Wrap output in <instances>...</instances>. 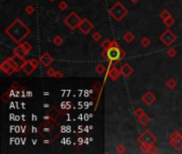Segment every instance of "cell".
I'll use <instances>...</instances> for the list:
<instances>
[{
	"label": "cell",
	"instance_id": "31",
	"mask_svg": "<svg viewBox=\"0 0 182 154\" xmlns=\"http://www.w3.org/2000/svg\"><path fill=\"white\" fill-rule=\"evenodd\" d=\"M30 61L32 62V64L35 66V69H36V68H37V61H36V60H35V59H32V60H30Z\"/></svg>",
	"mask_w": 182,
	"mask_h": 154
},
{
	"label": "cell",
	"instance_id": "23",
	"mask_svg": "<svg viewBox=\"0 0 182 154\" xmlns=\"http://www.w3.org/2000/svg\"><path fill=\"white\" fill-rule=\"evenodd\" d=\"M96 70H97V72L99 73V74H102V73H104V66L99 64V65L96 68Z\"/></svg>",
	"mask_w": 182,
	"mask_h": 154
},
{
	"label": "cell",
	"instance_id": "16",
	"mask_svg": "<svg viewBox=\"0 0 182 154\" xmlns=\"http://www.w3.org/2000/svg\"><path fill=\"white\" fill-rule=\"evenodd\" d=\"M138 121H140V123L142 124V125H147L150 121V119L148 118V116H146L145 113H142L141 116H138Z\"/></svg>",
	"mask_w": 182,
	"mask_h": 154
},
{
	"label": "cell",
	"instance_id": "27",
	"mask_svg": "<svg viewBox=\"0 0 182 154\" xmlns=\"http://www.w3.org/2000/svg\"><path fill=\"white\" fill-rule=\"evenodd\" d=\"M93 39L94 40H96V41H98V40L100 39V34L98 32H96V33H94V35H93Z\"/></svg>",
	"mask_w": 182,
	"mask_h": 154
},
{
	"label": "cell",
	"instance_id": "24",
	"mask_svg": "<svg viewBox=\"0 0 182 154\" xmlns=\"http://www.w3.org/2000/svg\"><path fill=\"white\" fill-rule=\"evenodd\" d=\"M141 43H142V45H143V46H145V47H147V46L149 45V40H148L147 38H145V39L142 40Z\"/></svg>",
	"mask_w": 182,
	"mask_h": 154
},
{
	"label": "cell",
	"instance_id": "13",
	"mask_svg": "<svg viewBox=\"0 0 182 154\" xmlns=\"http://www.w3.org/2000/svg\"><path fill=\"white\" fill-rule=\"evenodd\" d=\"M21 69L22 70H24V72L26 73V74H31V73L33 72V71L35 70V66L33 65L32 64V62L30 61V60H29V61H26L24 63V65L21 66Z\"/></svg>",
	"mask_w": 182,
	"mask_h": 154
},
{
	"label": "cell",
	"instance_id": "3",
	"mask_svg": "<svg viewBox=\"0 0 182 154\" xmlns=\"http://www.w3.org/2000/svg\"><path fill=\"white\" fill-rule=\"evenodd\" d=\"M81 22L82 21L80 19V17L78 16L75 12H71L70 14L67 15L66 18H65V24L70 29H75V28H77V27H79Z\"/></svg>",
	"mask_w": 182,
	"mask_h": 154
},
{
	"label": "cell",
	"instance_id": "22",
	"mask_svg": "<svg viewBox=\"0 0 182 154\" xmlns=\"http://www.w3.org/2000/svg\"><path fill=\"white\" fill-rule=\"evenodd\" d=\"M161 17L164 19V21H165V19H167V18H168V17H170V13L168 12L167 10L163 11V12H162V14H161Z\"/></svg>",
	"mask_w": 182,
	"mask_h": 154
},
{
	"label": "cell",
	"instance_id": "5",
	"mask_svg": "<svg viewBox=\"0 0 182 154\" xmlns=\"http://www.w3.org/2000/svg\"><path fill=\"white\" fill-rule=\"evenodd\" d=\"M140 141L142 144H149V146H154V141H156V137L150 133L149 131H145L140 137Z\"/></svg>",
	"mask_w": 182,
	"mask_h": 154
},
{
	"label": "cell",
	"instance_id": "20",
	"mask_svg": "<svg viewBox=\"0 0 182 154\" xmlns=\"http://www.w3.org/2000/svg\"><path fill=\"white\" fill-rule=\"evenodd\" d=\"M174 22H175V21H174V18H173V17L170 16V17H168L167 19H165V21H164V23H165V25H166V26L170 27V26L173 25V24H174Z\"/></svg>",
	"mask_w": 182,
	"mask_h": 154
},
{
	"label": "cell",
	"instance_id": "25",
	"mask_svg": "<svg viewBox=\"0 0 182 154\" xmlns=\"http://www.w3.org/2000/svg\"><path fill=\"white\" fill-rule=\"evenodd\" d=\"M26 12H27V13H29V14H32V13L34 12V8H33L32 6H27V8H26Z\"/></svg>",
	"mask_w": 182,
	"mask_h": 154
},
{
	"label": "cell",
	"instance_id": "8",
	"mask_svg": "<svg viewBox=\"0 0 182 154\" xmlns=\"http://www.w3.org/2000/svg\"><path fill=\"white\" fill-rule=\"evenodd\" d=\"M1 70L3 71L4 73H6V74L11 75L14 71H16V68H15V65L13 64V62L11 61V59H8V60H6V61L2 62Z\"/></svg>",
	"mask_w": 182,
	"mask_h": 154
},
{
	"label": "cell",
	"instance_id": "28",
	"mask_svg": "<svg viewBox=\"0 0 182 154\" xmlns=\"http://www.w3.org/2000/svg\"><path fill=\"white\" fill-rule=\"evenodd\" d=\"M48 75L49 76H55V70H52V69H51V70H48Z\"/></svg>",
	"mask_w": 182,
	"mask_h": 154
},
{
	"label": "cell",
	"instance_id": "21",
	"mask_svg": "<svg viewBox=\"0 0 182 154\" xmlns=\"http://www.w3.org/2000/svg\"><path fill=\"white\" fill-rule=\"evenodd\" d=\"M62 42H63V40H62V38H60V35H57V37L53 39V43H55V45H61Z\"/></svg>",
	"mask_w": 182,
	"mask_h": 154
},
{
	"label": "cell",
	"instance_id": "18",
	"mask_svg": "<svg viewBox=\"0 0 182 154\" xmlns=\"http://www.w3.org/2000/svg\"><path fill=\"white\" fill-rule=\"evenodd\" d=\"M133 39H134V35L132 34L131 32H127V33H125V35H123V40H125L126 42H128V43L133 41Z\"/></svg>",
	"mask_w": 182,
	"mask_h": 154
},
{
	"label": "cell",
	"instance_id": "4",
	"mask_svg": "<svg viewBox=\"0 0 182 154\" xmlns=\"http://www.w3.org/2000/svg\"><path fill=\"white\" fill-rule=\"evenodd\" d=\"M114 44H115V42H112V43L110 44V47L107 49V56H108V58H109V60H111V61L118 60L121 55L120 49L117 46L114 45Z\"/></svg>",
	"mask_w": 182,
	"mask_h": 154
},
{
	"label": "cell",
	"instance_id": "2",
	"mask_svg": "<svg viewBox=\"0 0 182 154\" xmlns=\"http://www.w3.org/2000/svg\"><path fill=\"white\" fill-rule=\"evenodd\" d=\"M127 13H128V10L120 3V2H116V3L110 9V14H111L116 21H120Z\"/></svg>",
	"mask_w": 182,
	"mask_h": 154
},
{
	"label": "cell",
	"instance_id": "15",
	"mask_svg": "<svg viewBox=\"0 0 182 154\" xmlns=\"http://www.w3.org/2000/svg\"><path fill=\"white\" fill-rule=\"evenodd\" d=\"M132 72H133V70H132V68L128 63L123 64V65L121 66V69H120V73L125 77H127V76H129V75H131Z\"/></svg>",
	"mask_w": 182,
	"mask_h": 154
},
{
	"label": "cell",
	"instance_id": "9",
	"mask_svg": "<svg viewBox=\"0 0 182 154\" xmlns=\"http://www.w3.org/2000/svg\"><path fill=\"white\" fill-rule=\"evenodd\" d=\"M170 142H172V144L176 149L181 150L182 149V135H180L179 133H177V132H175V133L172 135V137H170Z\"/></svg>",
	"mask_w": 182,
	"mask_h": 154
},
{
	"label": "cell",
	"instance_id": "19",
	"mask_svg": "<svg viewBox=\"0 0 182 154\" xmlns=\"http://www.w3.org/2000/svg\"><path fill=\"white\" fill-rule=\"evenodd\" d=\"M167 87L169 89H174L175 87H176V81H175V79H170V80H168L167 81Z\"/></svg>",
	"mask_w": 182,
	"mask_h": 154
},
{
	"label": "cell",
	"instance_id": "29",
	"mask_svg": "<svg viewBox=\"0 0 182 154\" xmlns=\"http://www.w3.org/2000/svg\"><path fill=\"white\" fill-rule=\"evenodd\" d=\"M59 8L61 9V10H65V9H66V3H65V2H62V3H60Z\"/></svg>",
	"mask_w": 182,
	"mask_h": 154
},
{
	"label": "cell",
	"instance_id": "7",
	"mask_svg": "<svg viewBox=\"0 0 182 154\" xmlns=\"http://www.w3.org/2000/svg\"><path fill=\"white\" fill-rule=\"evenodd\" d=\"M160 40L164 43V45L168 46L175 42V40H176V35H175L170 30H166L165 32L160 37Z\"/></svg>",
	"mask_w": 182,
	"mask_h": 154
},
{
	"label": "cell",
	"instance_id": "6",
	"mask_svg": "<svg viewBox=\"0 0 182 154\" xmlns=\"http://www.w3.org/2000/svg\"><path fill=\"white\" fill-rule=\"evenodd\" d=\"M30 49H31L30 44H29V43H22V44H20V45L17 48H15L14 53L16 56L21 57V58H25L29 53Z\"/></svg>",
	"mask_w": 182,
	"mask_h": 154
},
{
	"label": "cell",
	"instance_id": "1",
	"mask_svg": "<svg viewBox=\"0 0 182 154\" xmlns=\"http://www.w3.org/2000/svg\"><path fill=\"white\" fill-rule=\"evenodd\" d=\"M6 32L9 34V37L16 43H20L27 35L30 33V30L25 24L21 23L20 19H15L12 24L10 25L8 29L6 30Z\"/></svg>",
	"mask_w": 182,
	"mask_h": 154
},
{
	"label": "cell",
	"instance_id": "11",
	"mask_svg": "<svg viewBox=\"0 0 182 154\" xmlns=\"http://www.w3.org/2000/svg\"><path fill=\"white\" fill-rule=\"evenodd\" d=\"M142 101L145 103L147 106H150V105H152L154 102H156V97H154L152 93L147 92V93H145V94L143 95V97H142Z\"/></svg>",
	"mask_w": 182,
	"mask_h": 154
},
{
	"label": "cell",
	"instance_id": "12",
	"mask_svg": "<svg viewBox=\"0 0 182 154\" xmlns=\"http://www.w3.org/2000/svg\"><path fill=\"white\" fill-rule=\"evenodd\" d=\"M10 59H11V61L13 62V64L15 65V68H16V71H18V69L21 68L25 63L24 58L19 57V56H16V55H14V57L10 58Z\"/></svg>",
	"mask_w": 182,
	"mask_h": 154
},
{
	"label": "cell",
	"instance_id": "10",
	"mask_svg": "<svg viewBox=\"0 0 182 154\" xmlns=\"http://www.w3.org/2000/svg\"><path fill=\"white\" fill-rule=\"evenodd\" d=\"M93 24L91 23V22L89 21V19H83L82 22H81V24H80V26H79V28H80V30L82 31L83 33H89V31L93 29Z\"/></svg>",
	"mask_w": 182,
	"mask_h": 154
},
{
	"label": "cell",
	"instance_id": "14",
	"mask_svg": "<svg viewBox=\"0 0 182 154\" xmlns=\"http://www.w3.org/2000/svg\"><path fill=\"white\" fill-rule=\"evenodd\" d=\"M40 62H42L43 65L48 66L49 64H51V62H52V57H51L48 53H45L44 55H42V57H40Z\"/></svg>",
	"mask_w": 182,
	"mask_h": 154
},
{
	"label": "cell",
	"instance_id": "17",
	"mask_svg": "<svg viewBox=\"0 0 182 154\" xmlns=\"http://www.w3.org/2000/svg\"><path fill=\"white\" fill-rule=\"evenodd\" d=\"M119 74H121L120 71L118 70V69H116V68H113L111 71H110V77H111L113 80L117 79L118 76H119Z\"/></svg>",
	"mask_w": 182,
	"mask_h": 154
},
{
	"label": "cell",
	"instance_id": "26",
	"mask_svg": "<svg viewBox=\"0 0 182 154\" xmlns=\"http://www.w3.org/2000/svg\"><path fill=\"white\" fill-rule=\"evenodd\" d=\"M142 113H144V111L142 110L141 108H138V109H135V116H136V117H138V116H141Z\"/></svg>",
	"mask_w": 182,
	"mask_h": 154
},
{
	"label": "cell",
	"instance_id": "30",
	"mask_svg": "<svg viewBox=\"0 0 182 154\" xmlns=\"http://www.w3.org/2000/svg\"><path fill=\"white\" fill-rule=\"evenodd\" d=\"M116 151H117V152H123V151H125V148H123V146H118V148L116 149Z\"/></svg>",
	"mask_w": 182,
	"mask_h": 154
},
{
	"label": "cell",
	"instance_id": "33",
	"mask_svg": "<svg viewBox=\"0 0 182 154\" xmlns=\"http://www.w3.org/2000/svg\"><path fill=\"white\" fill-rule=\"evenodd\" d=\"M131 1H132V2H138V0H131Z\"/></svg>",
	"mask_w": 182,
	"mask_h": 154
},
{
	"label": "cell",
	"instance_id": "34",
	"mask_svg": "<svg viewBox=\"0 0 182 154\" xmlns=\"http://www.w3.org/2000/svg\"><path fill=\"white\" fill-rule=\"evenodd\" d=\"M50 1H55V0H50Z\"/></svg>",
	"mask_w": 182,
	"mask_h": 154
},
{
	"label": "cell",
	"instance_id": "32",
	"mask_svg": "<svg viewBox=\"0 0 182 154\" xmlns=\"http://www.w3.org/2000/svg\"><path fill=\"white\" fill-rule=\"evenodd\" d=\"M168 55H169V56H174L175 55V49H169V50H168Z\"/></svg>",
	"mask_w": 182,
	"mask_h": 154
}]
</instances>
